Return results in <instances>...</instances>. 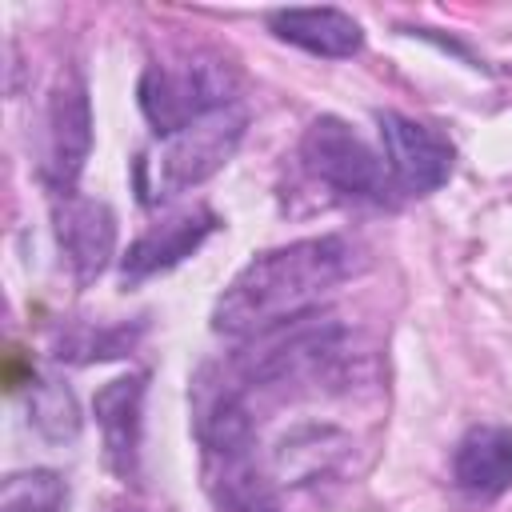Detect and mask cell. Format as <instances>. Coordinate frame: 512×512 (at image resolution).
I'll list each match as a JSON object with an SVG mask.
<instances>
[{
    "mask_svg": "<svg viewBox=\"0 0 512 512\" xmlns=\"http://www.w3.org/2000/svg\"><path fill=\"white\" fill-rule=\"evenodd\" d=\"M360 248L348 236H308L252 256L212 308V328L228 340H252L280 324L320 312L324 296L360 272Z\"/></svg>",
    "mask_w": 512,
    "mask_h": 512,
    "instance_id": "cell-1",
    "label": "cell"
},
{
    "mask_svg": "<svg viewBox=\"0 0 512 512\" xmlns=\"http://www.w3.org/2000/svg\"><path fill=\"white\" fill-rule=\"evenodd\" d=\"M140 112L152 124V132L164 140L192 120L236 104V68L228 56L212 48H192L172 60H156L144 68L136 88Z\"/></svg>",
    "mask_w": 512,
    "mask_h": 512,
    "instance_id": "cell-2",
    "label": "cell"
},
{
    "mask_svg": "<svg viewBox=\"0 0 512 512\" xmlns=\"http://www.w3.org/2000/svg\"><path fill=\"white\" fill-rule=\"evenodd\" d=\"M300 164L304 172L344 200L364 204H392L396 188L388 176L384 156H376L340 116H316L300 136Z\"/></svg>",
    "mask_w": 512,
    "mask_h": 512,
    "instance_id": "cell-3",
    "label": "cell"
},
{
    "mask_svg": "<svg viewBox=\"0 0 512 512\" xmlns=\"http://www.w3.org/2000/svg\"><path fill=\"white\" fill-rule=\"evenodd\" d=\"M244 128H248V112L240 104H228V108H216V112L192 120L188 128L164 136V148L152 160L156 176L144 188V200L176 196V192L196 188L208 176H216L232 160V152L240 148Z\"/></svg>",
    "mask_w": 512,
    "mask_h": 512,
    "instance_id": "cell-4",
    "label": "cell"
},
{
    "mask_svg": "<svg viewBox=\"0 0 512 512\" xmlns=\"http://www.w3.org/2000/svg\"><path fill=\"white\" fill-rule=\"evenodd\" d=\"M196 444L216 512H284L280 488L260 464L256 436H208Z\"/></svg>",
    "mask_w": 512,
    "mask_h": 512,
    "instance_id": "cell-5",
    "label": "cell"
},
{
    "mask_svg": "<svg viewBox=\"0 0 512 512\" xmlns=\"http://www.w3.org/2000/svg\"><path fill=\"white\" fill-rule=\"evenodd\" d=\"M88 152H92V104H88L84 80L76 72H68L56 80V88L48 96V112H44L40 176L52 188V196L76 192Z\"/></svg>",
    "mask_w": 512,
    "mask_h": 512,
    "instance_id": "cell-6",
    "label": "cell"
},
{
    "mask_svg": "<svg viewBox=\"0 0 512 512\" xmlns=\"http://www.w3.org/2000/svg\"><path fill=\"white\" fill-rule=\"evenodd\" d=\"M384 164L392 176L396 196H428L452 176V144L436 128L404 116V112H376Z\"/></svg>",
    "mask_w": 512,
    "mask_h": 512,
    "instance_id": "cell-7",
    "label": "cell"
},
{
    "mask_svg": "<svg viewBox=\"0 0 512 512\" xmlns=\"http://www.w3.org/2000/svg\"><path fill=\"white\" fill-rule=\"evenodd\" d=\"M52 220H56V244L68 260V272L76 284H92L112 252H116V216L104 200H88V196H56V208H52Z\"/></svg>",
    "mask_w": 512,
    "mask_h": 512,
    "instance_id": "cell-8",
    "label": "cell"
},
{
    "mask_svg": "<svg viewBox=\"0 0 512 512\" xmlns=\"http://www.w3.org/2000/svg\"><path fill=\"white\" fill-rule=\"evenodd\" d=\"M220 228V216L204 204H192L184 212H172L164 220H156L148 232H140L124 256V284H140L156 272L176 268L180 260H188L212 232Z\"/></svg>",
    "mask_w": 512,
    "mask_h": 512,
    "instance_id": "cell-9",
    "label": "cell"
},
{
    "mask_svg": "<svg viewBox=\"0 0 512 512\" xmlns=\"http://www.w3.org/2000/svg\"><path fill=\"white\" fill-rule=\"evenodd\" d=\"M144 372H128L108 380L96 400V424H100V440H104V460L108 468L128 484L140 472V428H144Z\"/></svg>",
    "mask_w": 512,
    "mask_h": 512,
    "instance_id": "cell-10",
    "label": "cell"
},
{
    "mask_svg": "<svg viewBox=\"0 0 512 512\" xmlns=\"http://www.w3.org/2000/svg\"><path fill=\"white\" fill-rule=\"evenodd\" d=\"M452 480L472 504H492L512 488V428L476 424L456 440Z\"/></svg>",
    "mask_w": 512,
    "mask_h": 512,
    "instance_id": "cell-11",
    "label": "cell"
},
{
    "mask_svg": "<svg viewBox=\"0 0 512 512\" xmlns=\"http://www.w3.org/2000/svg\"><path fill=\"white\" fill-rule=\"evenodd\" d=\"M268 28L276 40L324 60H344L364 44V28L340 8H280L268 16Z\"/></svg>",
    "mask_w": 512,
    "mask_h": 512,
    "instance_id": "cell-12",
    "label": "cell"
},
{
    "mask_svg": "<svg viewBox=\"0 0 512 512\" xmlns=\"http://www.w3.org/2000/svg\"><path fill=\"white\" fill-rule=\"evenodd\" d=\"M68 484L52 468H28L12 472L0 492V512H64Z\"/></svg>",
    "mask_w": 512,
    "mask_h": 512,
    "instance_id": "cell-13",
    "label": "cell"
},
{
    "mask_svg": "<svg viewBox=\"0 0 512 512\" xmlns=\"http://www.w3.org/2000/svg\"><path fill=\"white\" fill-rule=\"evenodd\" d=\"M32 424L52 436V440H72L76 428H80V416H76V404H72V392L56 380H40L32 384Z\"/></svg>",
    "mask_w": 512,
    "mask_h": 512,
    "instance_id": "cell-14",
    "label": "cell"
},
{
    "mask_svg": "<svg viewBox=\"0 0 512 512\" xmlns=\"http://www.w3.org/2000/svg\"><path fill=\"white\" fill-rule=\"evenodd\" d=\"M132 332H128V324H120V328H84V332H76V336H68L64 344H60V360H76V364H88V360H108V356H124L128 348H132Z\"/></svg>",
    "mask_w": 512,
    "mask_h": 512,
    "instance_id": "cell-15",
    "label": "cell"
},
{
    "mask_svg": "<svg viewBox=\"0 0 512 512\" xmlns=\"http://www.w3.org/2000/svg\"><path fill=\"white\" fill-rule=\"evenodd\" d=\"M112 512H140V508H132V504H120V508H112Z\"/></svg>",
    "mask_w": 512,
    "mask_h": 512,
    "instance_id": "cell-16",
    "label": "cell"
}]
</instances>
